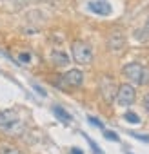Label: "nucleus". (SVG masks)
I'll return each mask as SVG.
<instances>
[{"label":"nucleus","mask_w":149,"mask_h":154,"mask_svg":"<svg viewBox=\"0 0 149 154\" xmlns=\"http://www.w3.org/2000/svg\"><path fill=\"white\" fill-rule=\"evenodd\" d=\"M125 120L131 122V123H138V122H140V118H138L135 112H125Z\"/></svg>","instance_id":"dca6fc26"},{"label":"nucleus","mask_w":149,"mask_h":154,"mask_svg":"<svg viewBox=\"0 0 149 154\" xmlns=\"http://www.w3.org/2000/svg\"><path fill=\"white\" fill-rule=\"evenodd\" d=\"M89 122H91L93 125H97V127H102V122H100V120H97L95 116H89Z\"/></svg>","instance_id":"6ab92c4d"},{"label":"nucleus","mask_w":149,"mask_h":154,"mask_svg":"<svg viewBox=\"0 0 149 154\" xmlns=\"http://www.w3.org/2000/svg\"><path fill=\"white\" fill-rule=\"evenodd\" d=\"M71 152H73V154H82V150H80V149H73Z\"/></svg>","instance_id":"aec40b11"},{"label":"nucleus","mask_w":149,"mask_h":154,"mask_svg":"<svg viewBox=\"0 0 149 154\" xmlns=\"http://www.w3.org/2000/svg\"><path fill=\"white\" fill-rule=\"evenodd\" d=\"M115 100H116L118 105H122V107L133 105L135 100H136V91H135V87H133L131 84H122V85L118 87V91H116V98H115Z\"/></svg>","instance_id":"7ed1b4c3"},{"label":"nucleus","mask_w":149,"mask_h":154,"mask_svg":"<svg viewBox=\"0 0 149 154\" xmlns=\"http://www.w3.org/2000/svg\"><path fill=\"white\" fill-rule=\"evenodd\" d=\"M0 154H24V152L9 141H0Z\"/></svg>","instance_id":"9d476101"},{"label":"nucleus","mask_w":149,"mask_h":154,"mask_svg":"<svg viewBox=\"0 0 149 154\" xmlns=\"http://www.w3.org/2000/svg\"><path fill=\"white\" fill-rule=\"evenodd\" d=\"M18 62L27 65V63L31 62V54H29V53H20V54H18Z\"/></svg>","instance_id":"4468645a"},{"label":"nucleus","mask_w":149,"mask_h":154,"mask_svg":"<svg viewBox=\"0 0 149 154\" xmlns=\"http://www.w3.org/2000/svg\"><path fill=\"white\" fill-rule=\"evenodd\" d=\"M124 47H125V35H124V31H120V29L111 31L109 36H107V49L113 51V53H120Z\"/></svg>","instance_id":"423d86ee"},{"label":"nucleus","mask_w":149,"mask_h":154,"mask_svg":"<svg viewBox=\"0 0 149 154\" xmlns=\"http://www.w3.org/2000/svg\"><path fill=\"white\" fill-rule=\"evenodd\" d=\"M135 38L140 40V42H147V40H149V17H147V20H145L144 27L138 29V31H135Z\"/></svg>","instance_id":"f8f14e48"},{"label":"nucleus","mask_w":149,"mask_h":154,"mask_svg":"<svg viewBox=\"0 0 149 154\" xmlns=\"http://www.w3.org/2000/svg\"><path fill=\"white\" fill-rule=\"evenodd\" d=\"M0 131H2L4 134H8V136L18 138V136H22V134L26 132V125H24V122H22L20 118H17V120L9 122V123H6V125H2V127H0Z\"/></svg>","instance_id":"0eeeda50"},{"label":"nucleus","mask_w":149,"mask_h":154,"mask_svg":"<svg viewBox=\"0 0 149 154\" xmlns=\"http://www.w3.org/2000/svg\"><path fill=\"white\" fill-rule=\"evenodd\" d=\"M71 53H73L74 62L80 63V65H89L93 62V47L87 42L74 40L71 44Z\"/></svg>","instance_id":"f03ea898"},{"label":"nucleus","mask_w":149,"mask_h":154,"mask_svg":"<svg viewBox=\"0 0 149 154\" xmlns=\"http://www.w3.org/2000/svg\"><path fill=\"white\" fill-rule=\"evenodd\" d=\"M127 154H131V152H127Z\"/></svg>","instance_id":"412c9836"},{"label":"nucleus","mask_w":149,"mask_h":154,"mask_svg":"<svg viewBox=\"0 0 149 154\" xmlns=\"http://www.w3.org/2000/svg\"><path fill=\"white\" fill-rule=\"evenodd\" d=\"M144 109H145V112L149 114V93L144 96Z\"/></svg>","instance_id":"a211bd4d"},{"label":"nucleus","mask_w":149,"mask_h":154,"mask_svg":"<svg viewBox=\"0 0 149 154\" xmlns=\"http://www.w3.org/2000/svg\"><path fill=\"white\" fill-rule=\"evenodd\" d=\"M116 91H118V87H116V84H115V80L111 78V76H102L100 78V94H102V98L107 103L115 102Z\"/></svg>","instance_id":"39448f33"},{"label":"nucleus","mask_w":149,"mask_h":154,"mask_svg":"<svg viewBox=\"0 0 149 154\" xmlns=\"http://www.w3.org/2000/svg\"><path fill=\"white\" fill-rule=\"evenodd\" d=\"M86 140H87V143L91 145V149H93V152H95V154H104V152H102V149H100V147L91 140V138H87V136H86Z\"/></svg>","instance_id":"2eb2a0df"},{"label":"nucleus","mask_w":149,"mask_h":154,"mask_svg":"<svg viewBox=\"0 0 149 154\" xmlns=\"http://www.w3.org/2000/svg\"><path fill=\"white\" fill-rule=\"evenodd\" d=\"M53 114H55L60 122H64V123H69V122L73 120V118H71V114H69L67 111H64L62 107H58V105H55V107H53Z\"/></svg>","instance_id":"ddd939ff"},{"label":"nucleus","mask_w":149,"mask_h":154,"mask_svg":"<svg viewBox=\"0 0 149 154\" xmlns=\"http://www.w3.org/2000/svg\"><path fill=\"white\" fill-rule=\"evenodd\" d=\"M62 84H60V87H67V89H78V87H82V84H84V72L82 71H78V69H71V71H67L64 76H62Z\"/></svg>","instance_id":"20e7f679"},{"label":"nucleus","mask_w":149,"mask_h":154,"mask_svg":"<svg viewBox=\"0 0 149 154\" xmlns=\"http://www.w3.org/2000/svg\"><path fill=\"white\" fill-rule=\"evenodd\" d=\"M17 118H18V114H17L13 109L2 111V112H0V127L6 125V123H9V122H13V120H17Z\"/></svg>","instance_id":"9b49d317"},{"label":"nucleus","mask_w":149,"mask_h":154,"mask_svg":"<svg viewBox=\"0 0 149 154\" xmlns=\"http://www.w3.org/2000/svg\"><path fill=\"white\" fill-rule=\"evenodd\" d=\"M104 136H106L107 140H111V141H118V136H116V132H113V131H104Z\"/></svg>","instance_id":"f3484780"},{"label":"nucleus","mask_w":149,"mask_h":154,"mask_svg":"<svg viewBox=\"0 0 149 154\" xmlns=\"http://www.w3.org/2000/svg\"><path fill=\"white\" fill-rule=\"evenodd\" d=\"M122 72H124L125 78L131 80L133 84L149 85V67H144L142 63H136V62L125 63L124 69H122Z\"/></svg>","instance_id":"f257e3e1"},{"label":"nucleus","mask_w":149,"mask_h":154,"mask_svg":"<svg viewBox=\"0 0 149 154\" xmlns=\"http://www.w3.org/2000/svg\"><path fill=\"white\" fill-rule=\"evenodd\" d=\"M49 60L53 62V65L56 67H64V65H69V54L62 49H53L49 53Z\"/></svg>","instance_id":"1a4fd4ad"},{"label":"nucleus","mask_w":149,"mask_h":154,"mask_svg":"<svg viewBox=\"0 0 149 154\" xmlns=\"http://www.w3.org/2000/svg\"><path fill=\"white\" fill-rule=\"evenodd\" d=\"M89 11L95 13V15H100V17H107L111 15V4L107 2V0H91V2L87 4Z\"/></svg>","instance_id":"6e6552de"}]
</instances>
